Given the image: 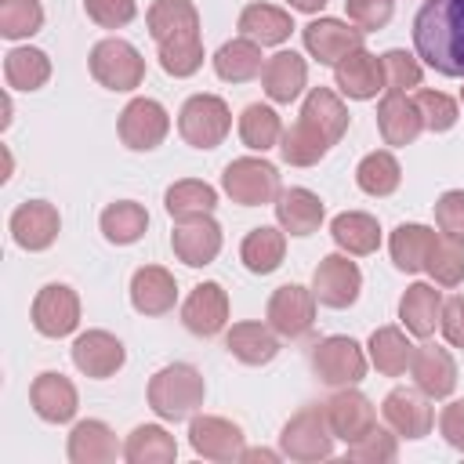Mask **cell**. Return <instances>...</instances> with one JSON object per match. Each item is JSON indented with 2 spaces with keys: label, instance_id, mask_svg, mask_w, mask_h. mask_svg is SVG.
<instances>
[{
  "label": "cell",
  "instance_id": "9c48e42d",
  "mask_svg": "<svg viewBox=\"0 0 464 464\" xmlns=\"http://www.w3.org/2000/svg\"><path fill=\"white\" fill-rule=\"evenodd\" d=\"M359 290H362V272L359 265L352 261V254H326L315 272H312V294L319 304L326 308H348L359 301Z\"/></svg>",
  "mask_w": 464,
  "mask_h": 464
},
{
  "label": "cell",
  "instance_id": "8fae6325",
  "mask_svg": "<svg viewBox=\"0 0 464 464\" xmlns=\"http://www.w3.org/2000/svg\"><path fill=\"white\" fill-rule=\"evenodd\" d=\"M362 29L352 25V22H341V18H312L304 29H301V40H304V51L319 62V65H337L344 54L359 51L362 47Z\"/></svg>",
  "mask_w": 464,
  "mask_h": 464
},
{
  "label": "cell",
  "instance_id": "44dd1931",
  "mask_svg": "<svg viewBox=\"0 0 464 464\" xmlns=\"http://www.w3.org/2000/svg\"><path fill=\"white\" fill-rule=\"evenodd\" d=\"M29 402L36 410L40 420L47 424H65L76 417V406H80V395H76V384L65 377V373H54V370H44L33 388H29Z\"/></svg>",
  "mask_w": 464,
  "mask_h": 464
},
{
  "label": "cell",
  "instance_id": "e0dca14e",
  "mask_svg": "<svg viewBox=\"0 0 464 464\" xmlns=\"http://www.w3.org/2000/svg\"><path fill=\"white\" fill-rule=\"evenodd\" d=\"M7 228H11V239H14L22 250H33V254H36V250H47V246L58 239L62 218H58L54 203H47V199H29V203L14 207Z\"/></svg>",
  "mask_w": 464,
  "mask_h": 464
},
{
  "label": "cell",
  "instance_id": "5bb4252c",
  "mask_svg": "<svg viewBox=\"0 0 464 464\" xmlns=\"http://www.w3.org/2000/svg\"><path fill=\"white\" fill-rule=\"evenodd\" d=\"M381 413L399 439H424L435 424V410L428 406V395L420 388H392L381 402Z\"/></svg>",
  "mask_w": 464,
  "mask_h": 464
},
{
  "label": "cell",
  "instance_id": "5b68a950",
  "mask_svg": "<svg viewBox=\"0 0 464 464\" xmlns=\"http://www.w3.org/2000/svg\"><path fill=\"white\" fill-rule=\"evenodd\" d=\"M178 130L192 149H218L232 130V109L218 94H192L178 112Z\"/></svg>",
  "mask_w": 464,
  "mask_h": 464
},
{
  "label": "cell",
  "instance_id": "6f0895ef",
  "mask_svg": "<svg viewBox=\"0 0 464 464\" xmlns=\"http://www.w3.org/2000/svg\"><path fill=\"white\" fill-rule=\"evenodd\" d=\"M283 453H276V450H246L243 446V453H239V460H268V464H276Z\"/></svg>",
  "mask_w": 464,
  "mask_h": 464
},
{
  "label": "cell",
  "instance_id": "836d02e7",
  "mask_svg": "<svg viewBox=\"0 0 464 464\" xmlns=\"http://www.w3.org/2000/svg\"><path fill=\"white\" fill-rule=\"evenodd\" d=\"M330 236L352 257H366V254H373L381 246V225L366 210H344V214H337L330 221Z\"/></svg>",
  "mask_w": 464,
  "mask_h": 464
},
{
  "label": "cell",
  "instance_id": "2e32d148",
  "mask_svg": "<svg viewBox=\"0 0 464 464\" xmlns=\"http://www.w3.org/2000/svg\"><path fill=\"white\" fill-rule=\"evenodd\" d=\"M69 352H72V366L83 377H94V381L112 377L123 366V359H127L123 341L116 334H109V330H87V334H80Z\"/></svg>",
  "mask_w": 464,
  "mask_h": 464
},
{
  "label": "cell",
  "instance_id": "74e56055",
  "mask_svg": "<svg viewBox=\"0 0 464 464\" xmlns=\"http://www.w3.org/2000/svg\"><path fill=\"white\" fill-rule=\"evenodd\" d=\"M178 457V442L163 424H138L123 442L127 464H170Z\"/></svg>",
  "mask_w": 464,
  "mask_h": 464
},
{
  "label": "cell",
  "instance_id": "7402d4cb",
  "mask_svg": "<svg viewBox=\"0 0 464 464\" xmlns=\"http://www.w3.org/2000/svg\"><path fill=\"white\" fill-rule=\"evenodd\" d=\"M145 25L156 47L174 40H199V11L192 0H152Z\"/></svg>",
  "mask_w": 464,
  "mask_h": 464
},
{
  "label": "cell",
  "instance_id": "f546056e",
  "mask_svg": "<svg viewBox=\"0 0 464 464\" xmlns=\"http://www.w3.org/2000/svg\"><path fill=\"white\" fill-rule=\"evenodd\" d=\"M225 348L246 366H265L279 355V334L268 323H232L225 334Z\"/></svg>",
  "mask_w": 464,
  "mask_h": 464
},
{
  "label": "cell",
  "instance_id": "1f68e13d",
  "mask_svg": "<svg viewBox=\"0 0 464 464\" xmlns=\"http://www.w3.org/2000/svg\"><path fill=\"white\" fill-rule=\"evenodd\" d=\"M283 254H286V232L276 228V225H257L243 236L239 243V261L246 272L254 276H268L283 265Z\"/></svg>",
  "mask_w": 464,
  "mask_h": 464
},
{
  "label": "cell",
  "instance_id": "bcb514c9",
  "mask_svg": "<svg viewBox=\"0 0 464 464\" xmlns=\"http://www.w3.org/2000/svg\"><path fill=\"white\" fill-rule=\"evenodd\" d=\"M44 29V7L40 0H0V36L25 40Z\"/></svg>",
  "mask_w": 464,
  "mask_h": 464
},
{
  "label": "cell",
  "instance_id": "7c38bea8",
  "mask_svg": "<svg viewBox=\"0 0 464 464\" xmlns=\"http://www.w3.org/2000/svg\"><path fill=\"white\" fill-rule=\"evenodd\" d=\"M33 326L44 337H65L80 326V297L65 283H47L33 297Z\"/></svg>",
  "mask_w": 464,
  "mask_h": 464
},
{
  "label": "cell",
  "instance_id": "91938a15",
  "mask_svg": "<svg viewBox=\"0 0 464 464\" xmlns=\"http://www.w3.org/2000/svg\"><path fill=\"white\" fill-rule=\"evenodd\" d=\"M460 105H464V87H460Z\"/></svg>",
  "mask_w": 464,
  "mask_h": 464
},
{
  "label": "cell",
  "instance_id": "681fc988",
  "mask_svg": "<svg viewBox=\"0 0 464 464\" xmlns=\"http://www.w3.org/2000/svg\"><path fill=\"white\" fill-rule=\"evenodd\" d=\"M203 65V44L199 40H174V44H160V69L174 80H185L192 72H199Z\"/></svg>",
  "mask_w": 464,
  "mask_h": 464
},
{
  "label": "cell",
  "instance_id": "d590c367",
  "mask_svg": "<svg viewBox=\"0 0 464 464\" xmlns=\"http://www.w3.org/2000/svg\"><path fill=\"white\" fill-rule=\"evenodd\" d=\"M265 62H261V44L246 40V36H236L228 44L218 47L214 54V72L225 80V83H246L254 76H261Z\"/></svg>",
  "mask_w": 464,
  "mask_h": 464
},
{
  "label": "cell",
  "instance_id": "484cf974",
  "mask_svg": "<svg viewBox=\"0 0 464 464\" xmlns=\"http://www.w3.org/2000/svg\"><path fill=\"white\" fill-rule=\"evenodd\" d=\"M272 207H276L279 228L290 232V236H312V232L323 225V214H326V210H323V199H319L312 188H301V185L283 188Z\"/></svg>",
  "mask_w": 464,
  "mask_h": 464
},
{
  "label": "cell",
  "instance_id": "ee69618b",
  "mask_svg": "<svg viewBox=\"0 0 464 464\" xmlns=\"http://www.w3.org/2000/svg\"><path fill=\"white\" fill-rule=\"evenodd\" d=\"M424 272L435 279V286H460L464 283V236H446V232L435 236Z\"/></svg>",
  "mask_w": 464,
  "mask_h": 464
},
{
  "label": "cell",
  "instance_id": "f5cc1de1",
  "mask_svg": "<svg viewBox=\"0 0 464 464\" xmlns=\"http://www.w3.org/2000/svg\"><path fill=\"white\" fill-rule=\"evenodd\" d=\"M392 7H395V0H344L352 25H359L362 33L384 29L392 22Z\"/></svg>",
  "mask_w": 464,
  "mask_h": 464
},
{
  "label": "cell",
  "instance_id": "d4e9b609",
  "mask_svg": "<svg viewBox=\"0 0 464 464\" xmlns=\"http://www.w3.org/2000/svg\"><path fill=\"white\" fill-rule=\"evenodd\" d=\"M304 83H308V62L297 51H276L261 69V87L276 105H290L304 91Z\"/></svg>",
  "mask_w": 464,
  "mask_h": 464
},
{
  "label": "cell",
  "instance_id": "ac0fdd59",
  "mask_svg": "<svg viewBox=\"0 0 464 464\" xmlns=\"http://www.w3.org/2000/svg\"><path fill=\"white\" fill-rule=\"evenodd\" d=\"M323 406H326V420L334 428V439H341L344 446L355 442V439H362L377 424L373 402L362 392H355V384L352 388H337Z\"/></svg>",
  "mask_w": 464,
  "mask_h": 464
},
{
  "label": "cell",
  "instance_id": "4fadbf2b",
  "mask_svg": "<svg viewBox=\"0 0 464 464\" xmlns=\"http://www.w3.org/2000/svg\"><path fill=\"white\" fill-rule=\"evenodd\" d=\"M188 446L203 460H239L243 453V428L228 417L199 413L188 420Z\"/></svg>",
  "mask_w": 464,
  "mask_h": 464
},
{
  "label": "cell",
  "instance_id": "f35d334b",
  "mask_svg": "<svg viewBox=\"0 0 464 464\" xmlns=\"http://www.w3.org/2000/svg\"><path fill=\"white\" fill-rule=\"evenodd\" d=\"M163 207H167V214H170L174 221H192V218L214 214L218 192H214V185H207V181L181 178V181H174V185L163 192Z\"/></svg>",
  "mask_w": 464,
  "mask_h": 464
},
{
  "label": "cell",
  "instance_id": "cb8c5ba5",
  "mask_svg": "<svg viewBox=\"0 0 464 464\" xmlns=\"http://www.w3.org/2000/svg\"><path fill=\"white\" fill-rule=\"evenodd\" d=\"M410 373H413V384L428 395V399H446L453 395L457 388V362L446 348L439 344H420L413 352V362H410Z\"/></svg>",
  "mask_w": 464,
  "mask_h": 464
},
{
  "label": "cell",
  "instance_id": "8992f818",
  "mask_svg": "<svg viewBox=\"0 0 464 464\" xmlns=\"http://www.w3.org/2000/svg\"><path fill=\"white\" fill-rule=\"evenodd\" d=\"M221 188L232 203L239 207H261V203H276V196L283 192L279 188V170L268 163V160H257V156H239L225 167L221 174Z\"/></svg>",
  "mask_w": 464,
  "mask_h": 464
},
{
  "label": "cell",
  "instance_id": "52a82bcc",
  "mask_svg": "<svg viewBox=\"0 0 464 464\" xmlns=\"http://www.w3.org/2000/svg\"><path fill=\"white\" fill-rule=\"evenodd\" d=\"M366 352L359 348L355 337H344V334H330L315 344L312 352V370L323 384L330 388H352L366 377Z\"/></svg>",
  "mask_w": 464,
  "mask_h": 464
},
{
  "label": "cell",
  "instance_id": "f907efd6",
  "mask_svg": "<svg viewBox=\"0 0 464 464\" xmlns=\"http://www.w3.org/2000/svg\"><path fill=\"white\" fill-rule=\"evenodd\" d=\"M348 457L352 460H362V464H388L399 457V442H395V431H384V428H370L362 439L348 442Z\"/></svg>",
  "mask_w": 464,
  "mask_h": 464
},
{
  "label": "cell",
  "instance_id": "7a4b0ae2",
  "mask_svg": "<svg viewBox=\"0 0 464 464\" xmlns=\"http://www.w3.org/2000/svg\"><path fill=\"white\" fill-rule=\"evenodd\" d=\"M207 384L192 362H170L149 381V406L160 420H185L203 406Z\"/></svg>",
  "mask_w": 464,
  "mask_h": 464
},
{
  "label": "cell",
  "instance_id": "30bf717a",
  "mask_svg": "<svg viewBox=\"0 0 464 464\" xmlns=\"http://www.w3.org/2000/svg\"><path fill=\"white\" fill-rule=\"evenodd\" d=\"M315 294L308 286H297V283H286L279 290H272L268 297V308H265V319L268 326L279 334V337H304L312 326H315Z\"/></svg>",
  "mask_w": 464,
  "mask_h": 464
},
{
  "label": "cell",
  "instance_id": "680465c9",
  "mask_svg": "<svg viewBox=\"0 0 464 464\" xmlns=\"http://www.w3.org/2000/svg\"><path fill=\"white\" fill-rule=\"evenodd\" d=\"M294 11H304V14H315V11H323L326 7V0H286Z\"/></svg>",
  "mask_w": 464,
  "mask_h": 464
},
{
  "label": "cell",
  "instance_id": "b9f144b4",
  "mask_svg": "<svg viewBox=\"0 0 464 464\" xmlns=\"http://www.w3.org/2000/svg\"><path fill=\"white\" fill-rule=\"evenodd\" d=\"M399 181H402V167H399V160H395V152H388V149H373V152H366L362 160H359V167H355V185L366 192V196H392L395 188H399Z\"/></svg>",
  "mask_w": 464,
  "mask_h": 464
},
{
  "label": "cell",
  "instance_id": "83f0119b",
  "mask_svg": "<svg viewBox=\"0 0 464 464\" xmlns=\"http://www.w3.org/2000/svg\"><path fill=\"white\" fill-rule=\"evenodd\" d=\"M377 130H381L384 145H395V149L413 145L417 134L424 130V120H420L413 98H406V94H384L381 105H377Z\"/></svg>",
  "mask_w": 464,
  "mask_h": 464
},
{
  "label": "cell",
  "instance_id": "9a60e30c",
  "mask_svg": "<svg viewBox=\"0 0 464 464\" xmlns=\"http://www.w3.org/2000/svg\"><path fill=\"white\" fill-rule=\"evenodd\" d=\"M181 323L188 334L196 337H214L228 326V294L221 283L207 279L199 286H192V294L181 304Z\"/></svg>",
  "mask_w": 464,
  "mask_h": 464
},
{
  "label": "cell",
  "instance_id": "ffe728a7",
  "mask_svg": "<svg viewBox=\"0 0 464 464\" xmlns=\"http://www.w3.org/2000/svg\"><path fill=\"white\" fill-rule=\"evenodd\" d=\"M334 83L341 94L355 98V102H370L384 91V69H381V58L370 54L366 47L344 54L337 65H334Z\"/></svg>",
  "mask_w": 464,
  "mask_h": 464
},
{
  "label": "cell",
  "instance_id": "277c9868",
  "mask_svg": "<svg viewBox=\"0 0 464 464\" xmlns=\"http://www.w3.org/2000/svg\"><path fill=\"white\" fill-rule=\"evenodd\" d=\"M91 76L105 87V91H134L145 80V58L138 54L134 44L120 40V36H105L91 47Z\"/></svg>",
  "mask_w": 464,
  "mask_h": 464
},
{
  "label": "cell",
  "instance_id": "60d3db41",
  "mask_svg": "<svg viewBox=\"0 0 464 464\" xmlns=\"http://www.w3.org/2000/svg\"><path fill=\"white\" fill-rule=\"evenodd\" d=\"M4 80L11 91H40L51 80V58L40 47H11L4 54Z\"/></svg>",
  "mask_w": 464,
  "mask_h": 464
},
{
  "label": "cell",
  "instance_id": "f1b7e54d",
  "mask_svg": "<svg viewBox=\"0 0 464 464\" xmlns=\"http://www.w3.org/2000/svg\"><path fill=\"white\" fill-rule=\"evenodd\" d=\"M399 319L406 334L431 337L442 319V290H435L431 283H410L406 294L399 297Z\"/></svg>",
  "mask_w": 464,
  "mask_h": 464
},
{
  "label": "cell",
  "instance_id": "d6a6232c",
  "mask_svg": "<svg viewBox=\"0 0 464 464\" xmlns=\"http://www.w3.org/2000/svg\"><path fill=\"white\" fill-rule=\"evenodd\" d=\"M69 460L72 464H105V460H116L120 446H116V435L105 420H80L72 424L69 431V446H65Z\"/></svg>",
  "mask_w": 464,
  "mask_h": 464
},
{
  "label": "cell",
  "instance_id": "4316f807",
  "mask_svg": "<svg viewBox=\"0 0 464 464\" xmlns=\"http://www.w3.org/2000/svg\"><path fill=\"white\" fill-rule=\"evenodd\" d=\"M348 109L344 102L330 91V87H312L304 94V105H301V123H308L315 134L326 138V145H337L348 130Z\"/></svg>",
  "mask_w": 464,
  "mask_h": 464
},
{
  "label": "cell",
  "instance_id": "db71d44e",
  "mask_svg": "<svg viewBox=\"0 0 464 464\" xmlns=\"http://www.w3.org/2000/svg\"><path fill=\"white\" fill-rule=\"evenodd\" d=\"M435 225L446 236H464V188H450L435 199Z\"/></svg>",
  "mask_w": 464,
  "mask_h": 464
},
{
  "label": "cell",
  "instance_id": "6da1fadb",
  "mask_svg": "<svg viewBox=\"0 0 464 464\" xmlns=\"http://www.w3.org/2000/svg\"><path fill=\"white\" fill-rule=\"evenodd\" d=\"M413 47L428 69L464 76V0H424L413 18Z\"/></svg>",
  "mask_w": 464,
  "mask_h": 464
},
{
  "label": "cell",
  "instance_id": "d6986e66",
  "mask_svg": "<svg viewBox=\"0 0 464 464\" xmlns=\"http://www.w3.org/2000/svg\"><path fill=\"white\" fill-rule=\"evenodd\" d=\"M221 225L203 214V218H192V221H178V228L170 232V246H174V257L185 261L188 268H203L210 265L218 254H221Z\"/></svg>",
  "mask_w": 464,
  "mask_h": 464
},
{
  "label": "cell",
  "instance_id": "7dc6e473",
  "mask_svg": "<svg viewBox=\"0 0 464 464\" xmlns=\"http://www.w3.org/2000/svg\"><path fill=\"white\" fill-rule=\"evenodd\" d=\"M381 69H384V94H406V91L420 87V80H424L420 62L402 47L384 51L381 54Z\"/></svg>",
  "mask_w": 464,
  "mask_h": 464
},
{
  "label": "cell",
  "instance_id": "7bdbcfd3",
  "mask_svg": "<svg viewBox=\"0 0 464 464\" xmlns=\"http://www.w3.org/2000/svg\"><path fill=\"white\" fill-rule=\"evenodd\" d=\"M239 138L246 149L254 152H268L279 145L283 138V120L272 105H261V102H250L243 112H239Z\"/></svg>",
  "mask_w": 464,
  "mask_h": 464
},
{
  "label": "cell",
  "instance_id": "e575fe53",
  "mask_svg": "<svg viewBox=\"0 0 464 464\" xmlns=\"http://www.w3.org/2000/svg\"><path fill=\"white\" fill-rule=\"evenodd\" d=\"M431 246H435V228L417 225V221L399 225V228L392 232V239H388V254H392L395 268H399V272H406V276L424 272Z\"/></svg>",
  "mask_w": 464,
  "mask_h": 464
},
{
  "label": "cell",
  "instance_id": "816d5d0a",
  "mask_svg": "<svg viewBox=\"0 0 464 464\" xmlns=\"http://www.w3.org/2000/svg\"><path fill=\"white\" fill-rule=\"evenodd\" d=\"M83 11L102 29H123L138 14V0H83Z\"/></svg>",
  "mask_w": 464,
  "mask_h": 464
},
{
  "label": "cell",
  "instance_id": "c3c4849f",
  "mask_svg": "<svg viewBox=\"0 0 464 464\" xmlns=\"http://www.w3.org/2000/svg\"><path fill=\"white\" fill-rule=\"evenodd\" d=\"M413 105H417V112L424 120V130H431V134H442V130H450L460 120L457 102L450 94H442V91H431V87L417 91L413 94Z\"/></svg>",
  "mask_w": 464,
  "mask_h": 464
},
{
  "label": "cell",
  "instance_id": "11a10c76",
  "mask_svg": "<svg viewBox=\"0 0 464 464\" xmlns=\"http://www.w3.org/2000/svg\"><path fill=\"white\" fill-rule=\"evenodd\" d=\"M439 330H442V337H446L453 348H464V294H457V297L442 301Z\"/></svg>",
  "mask_w": 464,
  "mask_h": 464
},
{
  "label": "cell",
  "instance_id": "603a6c76",
  "mask_svg": "<svg viewBox=\"0 0 464 464\" xmlns=\"http://www.w3.org/2000/svg\"><path fill=\"white\" fill-rule=\"evenodd\" d=\"M178 301V283L163 265H141L130 276V304L141 315H167Z\"/></svg>",
  "mask_w": 464,
  "mask_h": 464
},
{
  "label": "cell",
  "instance_id": "4dcf8cb0",
  "mask_svg": "<svg viewBox=\"0 0 464 464\" xmlns=\"http://www.w3.org/2000/svg\"><path fill=\"white\" fill-rule=\"evenodd\" d=\"M294 33V18L290 11L276 7V4H246L239 11V36L261 44V47H276L283 40H290Z\"/></svg>",
  "mask_w": 464,
  "mask_h": 464
},
{
  "label": "cell",
  "instance_id": "9f6ffc18",
  "mask_svg": "<svg viewBox=\"0 0 464 464\" xmlns=\"http://www.w3.org/2000/svg\"><path fill=\"white\" fill-rule=\"evenodd\" d=\"M439 431H442V439H446L453 450L464 453V399H453L450 406H442V413H439Z\"/></svg>",
  "mask_w": 464,
  "mask_h": 464
},
{
  "label": "cell",
  "instance_id": "f6af8a7d",
  "mask_svg": "<svg viewBox=\"0 0 464 464\" xmlns=\"http://www.w3.org/2000/svg\"><path fill=\"white\" fill-rule=\"evenodd\" d=\"M330 152V145H326V138L323 134H315L308 123H294V127H286L283 130V138H279V156H283V163H290V167H315L323 156Z\"/></svg>",
  "mask_w": 464,
  "mask_h": 464
},
{
  "label": "cell",
  "instance_id": "ba28073f",
  "mask_svg": "<svg viewBox=\"0 0 464 464\" xmlns=\"http://www.w3.org/2000/svg\"><path fill=\"white\" fill-rule=\"evenodd\" d=\"M116 130L130 152H152L156 145H163V138L170 130V116L156 98H130L120 112Z\"/></svg>",
  "mask_w": 464,
  "mask_h": 464
},
{
  "label": "cell",
  "instance_id": "3957f363",
  "mask_svg": "<svg viewBox=\"0 0 464 464\" xmlns=\"http://www.w3.org/2000/svg\"><path fill=\"white\" fill-rule=\"evenodd\" d=\"M279 453L290 460H301V464L326 460L334 453V428L326 420V406L297 410L279 431Z\"/></svg>",
  "mask_w": 464,
  "mask_h": 464
},
{
  "label": "cell",
  "instance_id": "8d00e7d4",
  "mask_svg": "<svg viewBox=\"0 0 464 464\" xmlns=\"http://www.w3.org/2000/svg\"><path fill=\"white\" fill-rule=\"evenodd\" d=\"M370 362L377 366V373H384V377H399V373H406L410 370V362H413V344H410V337L399 330V326H377L373 334H370Z\"/></svg>",
  "mask_w": 464,
  "mask_h": 464
},
{
  "label": "cell",
  "instance_id": "ab89813d",
  "mask_svg": "<svg viewBox=\"0 0 464 464\" xmlns=\"http://www.w3.org/2000/svg\"><path fill=\"white\" fill-rule=\"evenodd\" d=\"M98 225H102V236H105L109 243L130 246V243H138V239L145 236V228H149V210H145L141 203H134V199H116V203H109V207L102 210Z\"/></svg>",
  "mask_w": 464,
  "mask_h": 464
}]
</instances>
